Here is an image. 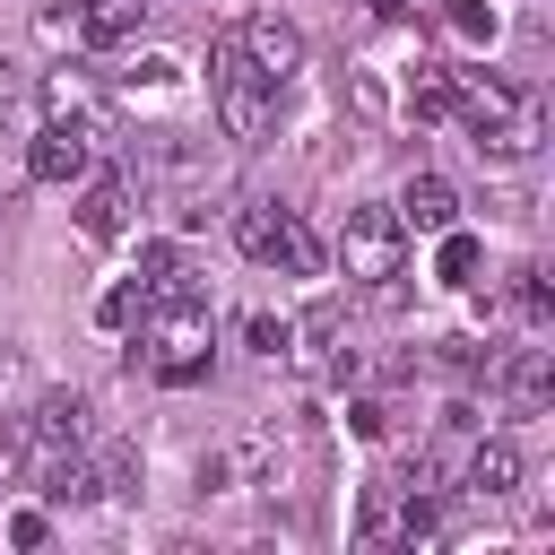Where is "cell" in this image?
Masks as SVG:
<instances>
[{"instance_id": "obj_1", "label": "cell", "mask_w": 555, "mask_h": 555, "mask_svg": "<svg viewBox=\"0 0 555 555\" xmlns=\"http://www.w3.org/2000/svg\"><path fill=\"white\" fill-rule=\"evenodd\" d=\"M451 121L468 130V147L477 156H529L538 147V130H546V113H538V95L529 87H512V78H494V69H460L451 78Z\"/></svg>"}, {"instance_id": "obj_2", "label": "cell", "mask_w": 555, "mask_h": 555, "mask_svg": "<svg viewBox=\"0 0 555 555\" xmlns=\"http://www.w3.org/2000/svg\"><path fill=\"white\" fill-rule=\"evenodd\" d=\"M139 347H147V373L156 382H199L208 356H217V321L199 295H165L139 312Z\"/></svg>"}, {"instance_id": "obj_3", "label": "cell", "mask_w": 555, "mask_h": 555, "mask_svg": "<svg viewBox=\"0 0 555 555\" xmlns=\"http://www.w3.org/2000/svg\"><path fill=\"white\" fill-rule=\"evenodd\" d=\"M208 95H217V130H225V139H269V121H278V87L243 61L234 26L208 43Z\"/></svg>"}, {"instance_id": "obj_4", "label": "cell", "mask_w": 555, "mask_h": 555, "mask_svg": "<svg viewBox=\"0 0 555 555\" xmlns=\"http://www.w3.org/2000/svg\"><path fill=\"white\" fill-rule=\"evenodd\" d=\"M338 260H347L356 286L390 295V278L408 269V225H399L382 199H364V208H347V225H338Z\"/></svg>"}, {"instance_id": "obj_5", "label": "cell", "mask_w": 555, "mask_h": 555, "mask_svg": "<svg viewBox=\"0 0 555 555\" xmlns=\"http://www.w3.org/2000/svg\"><path fill=\"white\" fill-rule=\"evenodd\" d=\"M87 425H95V408H87V390H43L35 408H26V425H17V460H61V451H78L87 442Z\"/></svg>"}, {"instance_id": "obj_6", "label": "cell", "mask_w": 555, "mask_h": 555, "mask_svg": "<svg viewBox=\"0 0 555 555\" xmlns=\"http://www.w3.org/2000/svg\"><path fill=\"white\" fill-rule=\"evenodd\" d=\"M234 43H243V61H251V69L269 78V87H286V78L304 69V35H295V26L278 17V9H251V17L234 26Z\"/></svg>"}, {"instance_id": "obj_7", "label": "cell", "mask_w": 555, "mask_h": 555, "mask_svg": "<svg viewBox=\"0 0 555 555\" xmlns=\"http://www.w3.org/2000/svg\"><path fill=\"white\" fill-rule=\"evenodd\" d=\"M87 156H95V130H78V121H43L26 139V173L35 182H87Z\"/></svg>"}, {"instance_id": "obj_8", "label": "cell", "mask_w": 555, "mask_h": 555, "mask_svg": "<svg viewBox=\"0 0 555 555\" xmlns=\"http://www.w3.org/2000/svg\"><path fill=\"white\" fill-rule=\"evenodd\" d=\"M121 225H130V173H95L78 191V234L87 243H121Z\"/></svg>"}, {"instance_id": "obj_9", "label": "cell", "mask_w": 555, "mask_h": 555, "mask_svg": "<svg viewBox=\"0 0 555 555\" xmlns=\"http://www.w3.org/2000/svg\"><path fill=\"white\" fill-rule=\"evenodd\" d=\"M286 364H295L304 382H330V373H347V356H338V321H330V312H304V321L286 330Z\"/></svg>"}, {"instance_id": "obj_10", "label": "cell", "mask_w": 555, "mask_h": 555, "mask_svg": "<svg viewBox=\"0 0 555 555\" xmlns=\"http://www.w3.org/2000/svg\"><path fill=\"white\" fill-rule=\"evenodd\" d=\"M408 234H442V225H460V191L442 182V173H416L408 191H399V208H390Z\"/></svg>"}, {"instance_id": "obj_11", "label": "cell", "mask_w": 555, "mask_h": 555, "mask_svg": "<svg viewBox=\"0 0 555 555\" xmlns=\"http://www.w3.org/2000/svg\"><path fill=\"white\" fill-rule=\"evenodd\" d=\"M156 0H78V43H130L147 35Z\"/></svg>"}, {"instance_id": "obj_12", "label": "cell", "mask_w": 555, "mask_h": 555, "mask_svg": "<svg viewBox=\"0 0 555 555\" xmlns=\"http://www.w3.org/2000/svg\"><path fill=\"white\" fill-rule=\"evenodd\" d=\"M494 382H503V399L520 408V416H538L546 408V390H555V364H546V347H520L512 364H486Z\"/></svg>"}, {"instance_id": "obj_13", "label": "cell", "mask_w": 555, "mask_h": 555, "mask_svg": "<svg viewBox=\"0 0 555 555\" xmlns=\"http://www.w3.org/2000/svg\"><path fill=\"white\" fill-rule=\"evenodd\" d=\"M460 486H468V494H486V503H494V494H512V486H520V451H512L503 434H494V442H468Z\"/></svg>"}, {"instance_id": "obj_14", "label": "cell", "mask_w": 555, "mask_h": 555, "mask_svg": "<svg viewBox=\"0 0 555 555\" xmlns=\"http://www.w3.org/2000/svg\"><path fill=\"white\" fill-rule=\"evenodd\" d=\"M43 104H52V121H78V130H95V113H104V87H95L87 69H52V78H43Z\"/></svg>"}, {"instance_id": "obj_15", "label": "cell", "mask_w": 555, "mask_h": 555, "mask_svg": "<svg viewBox=\"0 0 555 555\" xmlns=\"http://www.w3.org/2000/svg\"><path fill=\"white\" fill-rule=\"evenodd\" d=\"M321 260H330V251H321V234H312V225H304V217L286 208V225H278V251H269V269H286V278H321Z\"/></svg>"}, {"instance_id": "obj_16", "label": "cell", "mask_w": 555, "mask_h": 555, "mask_svg": "<svg viewBox=\"0 0 555 555\" xmlns=\"http://www.w3.org/2000/svg\"><path fill=\"white\" fill-rule=\"evenodd\" d=\"M278 225H286V208H278V199H243V208H234V243H243L251 260H269V251H278Z\"/></svg>"}, {"instance_id": "obj_17", "label": "cell", "mask_w": 555, "mask_h": 555, "mask_svg": "<svg viewBox=\"0 0 555 555\" xmlns=\"http://www.w3.org/2000/svg\"><path fill=\"white\" fill-rule=\"evenodd\" d=\"M191 78H182V61H139L130 78H121V95H147V104H173Z\"/></svg>"}, {"instance_id": "obj_18", "label": "cell", "mask_w": 555, "mask_h": 555, "mask_svg": "<svg viewBox=\"0 0 555 555\" xmlns=\"http://www.w3.org/2000/svg\"><path fill=\"white\" fill-rule=\"evenodd\" d=\"M434 243H442V251H434V269H442V286H477V243H468L460 225H442Z\"/></svg>"}, {"instance_id": "obj_19", "label": "cell", "mask_w": 555, "mask_h": 555, "mask_svg": "<svg viewBox=\"0 0 555 555\" xmlns=\"http://www.w3.org/2000/svg\"><path fill=\"white\" fill-rule=\"evenodd\" d=\"M95 486H104V494H130V486H139V442H104V451H95Z\"/></svg>"}, {"instance_id": "obj_20", "label": "cell", "mask_w": 555, "mask_h": 555, "mask_svg": "<svg viewBox=\"0 0 555 555\" xmlns=\"http://www.w3.org/2000/svg\"><path fill=\"white\" fill-rule=\"evenodd\" d=\"M286 330H295V321H286V312H251V321H243V347H251V356H269V364H278V356H286Z\"/></svg>"}, {"instance_id": "obj_21", "label": "cell", "mask_w": 555, "mask_h": 555, "mask_svg": "<svg viewBox=\"0 0 555 555\" xmlns=\"http://www.w3.org/2000/svg\"><path fill=\"white\" fill-rule=\"evenodd\" d=\"M512 312H520L529 330H546V278H538V269H512Z\"/></svg>"}, {"instance_id": "obj_22", "label": "cell", "mask_w": 555, "mask_h": 555, "mask_svg": "<svg viewBox=\"0 0 555 555\" xmlns=\"http://www.w3.org/2000/svg\"><path fill=\"white\" fill-rule=\"evenodd\" d=\"M139 312H147V286H113V295L95 304V321H104V330H130Z\"/></svg>"}, {"instance_id": "obj_23", "label": "cell", "mask_w": 555, "mask_h": 555, "mask_svg": "<svg viewBox=\"0 0 555 555\" xmlns=\"http://www.w3.org/2000/svg\"><path fill=\"white\" fill-rule=\"evenodd\" d=\"M434 364H442V373H486L494 356H486L477 338H434Z\"/></svg>"}, {"instance_id": "obj_24", "label": "cell", "mask_w": 555, "mask_h": 555, "mask_svg": "<svg viewBox=\"0 0 555 555\" xmlns=\"http://www.w3.org/2000/svg\"><path fill=\"white\" fill-rule=\"evenodd\" d=\"M451 78L460 69H416V113H451Z\"/></svg>"}, {"instance_id": "obj_25", "label": "cell", "mask_w": 555, "mask_h": 555, "mask_svg": "<svg viewBox=\"0 0 555 555\" xmlns=\"http://www.w3.org/2000/svg\"><path fill=\"white\" fill-rule=\"evenodd\" d=\"M442 17H451V26H460V35H494V9H486V0H451V9H442Z\"/></svg>"}, {"instance_id": "obj_26", "label": "cell", "mask_w": 555, "mask_h": 555, "mask_svg": "<svg viewBox=\"0 0 555 555\" xmlns=\"http://www.w3.org/2000/svg\"><path fill=\"white\" fill-rule=\"evenodd\" d=\"M9 538H17V546H43L52 520H43V512H9Z\"/></svg>"}, {"instance_id": "obj_27", "label": "cell", "mask_w": 555, "mask_h": 555, "mask_svg": "<svg viewBox=\"0 0 555 555\" xmlns=\"http://www.w3.org/2000/svg\"><path fill=\"white\" fill-rule=\"evenodd\" d=\"M26 104V78H17V61H0V113H17Z\"/></svg>"}, {"instance_id": "obj_28", "label": "cell", "mask_w": 555, "mask_h": 555, "mask_svg": "<svg viewBox=\"0 0 555 555\" xmlns=\"http://www.w3.org/2000/svg\"><path fill=\"white\" fill-rule=\"evenodd\" d=\"M364 9H373V17H408V0H364Z\"/></svg>"}, {"instance_id": "obj_29", "label": "cell", "mask_w": 555, "mask_h": 555, "mask_svg": "<svg viewBox=\"0 0 555 555\" xmlns=\"http://www.w3.org/2000/svg\"><path fill=\"white\" fill-rule=\"evenodd\" d=\"M9 373H17V347H0V382H9Z\"/></svg>"}]
</instances>
